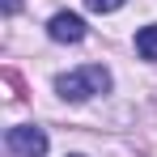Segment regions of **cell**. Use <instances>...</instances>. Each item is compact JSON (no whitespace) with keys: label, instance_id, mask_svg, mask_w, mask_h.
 I'll return each instance as SVG.
<instances>
[{"label":"cell","instance_id":"obj_5","mask_svg":"<svg viewBox=\"0 0 157 157\" xmlns=\"http://www.w3.org/2000/svg\"><path fill=\"white\" fill-rule=\"evenodd\" d=\"M85 4H89L94 13H115V9H119V4H128V0H85Z\"/></svg>","mask_w":157,"mask_h":157},{"label":"cell","instance_id":"obj_1","mask_svg":"<svg viewBox=\"0 0 157 157\" xmlns=\"http://www.w3.org/2000/svg\"><path fill=\"white\" fill-rule=\"evenodd\" d=\"M55 89H59V98H68V102H85V98L110 89V72H106L102 64H85L77 72H64V77L55 81Z\"/></svg>","mask_w":157,"mask_h":157},{"label":"cell","instance_id":"obj_6","mask_svg":"<svg viewBox=\"0 0 157 157\" xmlns=\"http://www.w3.org/2000/svg\"><path fill=\"white\" fill-rule=\"evenodd\" d=\"M17 9H21V0H4V13H9V17H13Z\"/></svg>","mask_w":157,"mask_h":157},{"label":"cell","instance_id":"obj_3","mask_svg":"<svg viewBox=\"0 0 157 157\" xmlns=\"http://www.w3.org/2000/svg\"><path fill=\"white\" fill-rule=\"evenodd\" d=\"M47 34H51L55 43H81V38H85V21H81L77 13H55Z\"/></svg>","mask_w":157,"mask_h":157},{"label":"cell","instance_id":"obj_2","mask_svg":"<svg viewBox=\"0 0 157 157\" xmlns=\"http://www.w3.org/2000/svg\"><path fill=\"white\" fill-rule=\"evenodd\" d=\"M4 144H9L13 157H43L47 153V132L43 128H9Z\"/></svg>","mask_w":157,"mask_h":157},{"label":"cell","instance_id":"obj_4","mask_svg":"<svg viewBox=\"0 0 157 157\" xmlns=\"http://www.w3.org/2000/svg\"><path fill=\"white\" fill-rule=\"evenodd\" d=\"M136 51H140V59H157V26L136 30Z\"/></svg>","mask_w":157,"mask_h":157}]
</instances>
